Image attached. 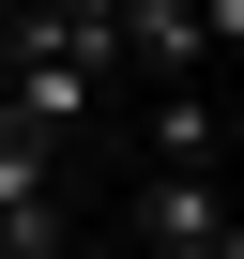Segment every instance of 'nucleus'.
<instances>
[{
	"label": "nucleus",
	"mask_w": 244,
	"mask_h": 259,
	"mask_svg": "<svg viewBox=\"0 0 244 259\" xmlns=\"http://www.w3.org/2000/svg\"><path fill=\"white\" fill-rule=\"evenodd\" d=\"M229 46H244V0H214V16L198 0H107V61L153 76V92H198Z\"/></svg>",
	"instance_id": "nucleus-1"
},
{
	"label": "nucleus",
	"mask_w": 244,
	"mask_h": 259,
	"mask_svg": "<svg viewBox=\"0 0 244 259\" xmlns=\"http://www.w3.org/2000/svg\"><path fill=\"white\" fill-rule=\"evenodd\" d=\"M153 168L168 183H214V92H153Z\"/></svg>",
	"instance_id": "nucleus-2"
}]
</instances>
